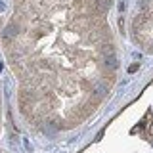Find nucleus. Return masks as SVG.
Masks as SVG:
<instances>
[{
  "mask_svg": "<svg viewBox=\"0 0 153 153\" xmlns=\"http://www.w3.org/2000/svg\"><path fill=\"white\" fill-rule=\"evenodd\" d=\"M96 6H98L100 10H105V8H109V0H98Z\"/></svg>",
  "mask_w": 153,
  "mask_h": 153,
  "instance_id": "nucleus-1",
  "label": "nucleus"
},
{
  "mask_svg": "<svg viewBox=\"0 0 153 153\" xmlns=\"http://www.w3.org/2000/svg\"><path fill=\"white\" fill-rule=\"evenodd\" d=\"M136 69H138V65L134 63V65H130V69H128V71H130V73H134V71H136Z\"/></svg>",
  "mask_w": 153,
  "mask_h": 153,
  "instance_id": "nucleus-2",
  "label": "nucleus"
},
{
  "mask_svg": "<svg viewBox=\"0 0 153 153\" xmlns=\"http://www.w3.org/2000/svg\"><path fill=\"white\" fill-rule=\"evenodd\" d=\"M149 134H151V136H153V124H151V128H149Z\"/></svg>",
  "mask_w": 153,
  "mask_h": 153,
  "instance_id": "nucleus-3",
  "label": "nucleus"
}]
</instances>
